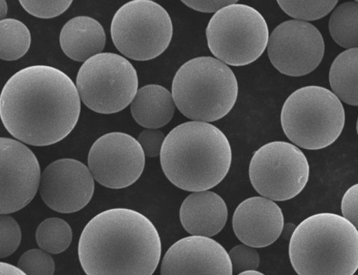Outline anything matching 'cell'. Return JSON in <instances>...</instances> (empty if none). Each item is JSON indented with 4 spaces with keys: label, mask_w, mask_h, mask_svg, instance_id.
Returning a JSON list of instances; mask_svg holds the SVG:
<instances>
[{
    "label": "cell",
    "mask_w": 358,
    "mask_h": 275,
    "mask_svg": "<svg viewBox=\"0 0 358 275\" xmlns=\"http://www.w3.org/2000/svg\"><path fill=\"white\" fill-rule=\"evenodd\" d=\"M166 136L158 129H147L138 137L144 155L147 157L155 158L160 156Z\"/></svg>",
    "instance_id": "f1b7e54d"
},
{
    "label": "cell",
    "mask_w": 358,
    "mask_h": 275,
    "mask_svg": "<svg viewBox=\"0 0 358 275\" xmlns=\"http://www.w3.org/2000/svg\"><path fill=\"white\" fill-rule=\"evenodd\" d=\"M231 159L224 134L201 121L187 122L171 130L160 155L167 178L178 188L192 192L217 186L227 175Z\"/></svg>",
    "instance_id": "3957f363"
},
{
    "label": "cell",
    "mask_w": 358,
    "mask_h": 275,
    "mask_svg": "<svg viewBox=\"0 0 358 275\" xmlns=\"http://www.w3.org/2000/svg\"><path fill=\"white\" fill-rule=\"evenodd\" d=\"M231 262L233 274H241L242 272L257 269L260 263V258L255 248L240 244L231 249L229 253Z\"/></svg>",
    "instance_id": "484cf974"
},
{
    "label": "cell",
    "mask_w": 358,
    "mask_h": 275,
    "mask_svg": "<svg viewBox=\"0 0 358 275\" xmlns=\"http://www.w3.org/2000/svg\"><path fill=\"white\" fill-rule=\"evenodd\" d=\"M267 52L273 66L281 73L300 77L314 71L324 54V42L319 29L301 20L279 24L268 37Z\"/></svg>",
    "instance_id": "8fae6325"
},
{
    "label": "cell",
    "mask_w": 358,
    "mask_h": 275,
    "mask_svg": "<svg viewBox=\"0 0 358 275\" xmlns=\"http://www.w3.org/2000/svg\"><path fill=\"white\" fill-rule=\"evenodd\" d=\"M0 3H1V19L4 20L8 14V5L5 0H1Z\"/></svg>",
    "instance_id": "d6a6232c"
},
{
    "label": "cell",
    "mask_w": 358,
    "mask_h": 275,
    "mask_svg": "<svg viewBox=\"0 0 358 275\" xmlns=\"http://www.w3.org/2000/svg\"><path fill=\"white\" fill-rule=\"evenodd\" d=\"M1 215L28 205L40 188L41 172L34 153L22 143L1 138Z\"/></svg>",
    "instance_id": "4fadbf2b"
},
{
    "label": "cell",
    "mask_w": 358,
    "mask_h": 275,
    "mask_svg": "<svg viewBox=\"0 0 358 275\" xmlns=\"http://www.w3.org/2000/svg\"><path fill=\"white\" fill-rule=\"evenodd\" d=\"M187 7L201 13H217L222 8L232 4L237 3V1H183Z\"/></svg>",
    "instance_id": "4dcf8cb0"
},
{
    "label": "cell",
    "mask_w": 358,
    "mask_h": 275,
    "mask_svg": "<svg viewBox=\"0 0 358 275\" xmlns=\"http://www.w3.org/2000/svg\"><path fill=\"white\" fill-rule=\"evenodd\" d=\"M345 112L332 91L317 85L301 87L286 100L281 124L287 137L308 150H320L333 144L341 136Z\"/></svg>",
    "instance_id": "8992f818"
},
{
    "label": "cell",
    "mask_w": 358,
    "mask_h": 275,
    "mask_svg": "<svg viewBox=\"0 0 358 275\" xmlns=\"http://www.w3.org/2000/svg\"><path fill=\"white\" fill-rule=\"evenodd\" d=\"M162 255V241L154 224L136 211H104L84 228L78 256L88 275H151Z\"/></svg>",
    "instance_id": "7a4b0ae2"
},
{
    "label": "cell",
    "mask_w": 358,
    "mask_h": 275,
    "mask_svg": "<svg viewBox=\"0 0 358 275\" xmlns=\"http://www.w3.org/2000/svg\"><path fill=\"white\" fill-rule=\"evenodd\" d=\"M168 12L150 0H134L124 5L113 18L110 34L119 52L137 61L161 55L173 37Z\"/></svg>",
    "instance_id": "ba28073f"
},
{
    "label": "cell",
    "mask_w": 358,
    "mask_h": 275,
    "mask_svg": "<svg viewBox=\"0 0 358 275\" xmlns=\"http://www.w3.org/2000/svg\"><path fill=\"white\" fill-rule=\"evenodd\" d=\"M36 238L43 251L53 255L61 254L71 246L73 232L65 220L49 218L38 226Z\"/></svg>",
    "instance_id": "603a6c76"
},
{
    "label": "cell",
    "mask_w": 358,
    "mask_h": 275,
    "mask_svg": "<svg viewBox=\"0 0 358 275\" xmlns=\"http://www.w3.org/2000/svg\"><path fill=\"white\" fill-rule=\"evenodd\" d=\"M80 98L71 78L48 66L23 69L6 83L0 96V116L20 141L45 146L66 138L76 127Z\"/></svg>",
    "instance_id": "6da1fadb"
},
{
    "label": "cell",
    "mask_w": 358,
    "mask_h": 275,
    "mask_svg": "<svg viewBox=\"0 0 358 275\" xmlns=\"http://www.w3.org/2000/svg\"><path fill=\"white\" fill-rule=\"evenodd\" d=\"M106 43L105 30L96 20L87 16L76 17L64 26L59 43L64 53L78 62L102 53Z\"/></svg>",
    "instance_id": "ac0fdd59"
},
{
    "label": "cell",
    "mask_w": 358,
    "mask_h": 275,
    "mask_svg": "<svg viewBox=\"0 0 358 275\" xmlns=\"http://www.w3.org/2000/svg\"><path fill=\"white\" fill-rule=\"evenodd\" d=\"M172 96L178 109L194 121L214 122L227 115L238 97L236 78L212 57L192 59L176 72Z\"/></svg>",
    "instance_id": "5b68a950"
},
{
    "label": "cell",
    "mask_w": 358,
    "mask_h": 275,
    "mask_svg": "<svg viewBox=\"0 0 358 275\" xmlns=\"http://www.w3.org/2000/svg\"><path fill=\"white\" fill-rule=\"evenodd\" d=\"M357 1L343 3L334 11L329 22L330 33L340 46L347 49L357 48Z\"/></svg>",
    "instance_id": "44dd1931"
},
{
    "label": "cell",
    "mask_w": 358,
    "mask_h": 275,
    "mask_svg": "<svg viewBox=\"0 0 358 275\" xmlns=\"http://www.w3.org/2000/svg\"><path fill=\"white\" fill-rule=\"evenodd\" d=\"M358 49H348L333 63L329 75L334 94L344 103L357 106Z\"/></svg>",
    "instance_id": "ffe728a7"
},
{
    "label": "cell",
    "mask_w": 358,
    "mask_h": 275,
    "mask_svg": "<svg viewBox=\"0 0 358 275\" xmlns=\"http://www.w3.org/2000/svg\"><path fill=\"white\" fill-rule=\"evenodd\" d=\"M281 9L301 21H314L329 14L338 1H278Z\"/></svg>",
    "instance_id": "cb8c5ba5"
},
{
    "label": "cell",
    "mask_w": 358,
    "mask_h": 275,
    "mask_svg": "<svg viewBox=\"0 0 358 275\" xmlns=\"http://www.w3.org/2000/svg\"><path fill=\"white\" fill-rule=\"evenodd\" d=\"M145 155L131 136L113 132L103 135L92 146L88 155V168L102 186L121 190L129 188L141 176Z\"/></svg>",
    "instance_id": "7c38bea8"
},
{
    "label": "cell",
    "mask_w": 358,
    "mask_h": 275,
    "mask_svg": "<svg viewBox=\"0 0 358 275\" xmlns=\"http://www.w3.org/2000/svg\"><path fill=\"white\" fill-rule=\"evenodd\" d=\"M289 255L300 275H352L358 268L357 229L336 213H317L294 230Z\"/></svg>",
    "instance_id": "277c9868"
},
{
    "label": "cell",
    "mask_w": 358,
    "mask_h": 275,
    "mask_svg": "<svg viewBox=\"0 0 358 275\" xmlns=\"http://www.w3.org/2000/svg\"><path fill=\"white\" fill-rule=\"evenodd\" d=\"M73 1H20L29 14L43 19L57 17L65 13Z\"/></svg>",
    "instance_id": "83f0119b"
},
{
    "label": "cell",
    "mask_w": 358,
    "mask_h": 275,
    "mask_svg": "<svg viewBox=\"0 0 358 275\" xmlns=\"http://www.w3.org/2000/svg\"><path fill=\"white\" fill-rule=\"evenodd\" d=\"M162 274H233L229 253L208 237L192 235L177 241L164 257Z\"/></svg>",
    "instance_id": "9a60e30c"
},
{
    "label": "cell",
    "mask_w": 358,
    "mask_h": 275,
    "mask_svg": "<svg viewBox=\"0 0 358 275\" xmlns=\"http://www.w3.org/2000/svg\"><path fill=\"white\" fill-rule=\"evenodd\" d=\"M241 274H257V275H263L264 274L257 271V269H250V270H247V271H245L241 273Z\"/></svg>",
    "instance_id": "836d02e7"
},
{
    "label": "cell",
    "mask_w": 358,
    "mask_h": 275,
    "mask_svg": "<svg viewBox=\"0 0 358 275\" xmlns=\"http://www.w3.org/2000/svg\"><path fill=\"white\" fill-rule=\"evenodd\" d=\"M76 87L83 103L102 114L120 112L134 100L138 87L137 73L120 55L102 52L80 67Z\"/></svg>",
    "instance_id": "9c48e42d"
},
{
    "label": "cell",
    "mask_w": 358,
    "mask_h": 275,
    "mask_svg": "<svg viewBox=\"0 0 358 275\" xmlns=\"http://www.w3.org/2000/svg\"><path fill=\"white\" fill-rule=\"evenodd\" d=\"M1 24V59L13 61L23 57L31 45L27 26L15 19H4Z\"/></svg>",
    "instance_id": "7402d4cb"
},
{
    "label": "cell",
    "mask_w": 358,
    "mask_h": 275,
    "mask_svg": "<svg viewBox=\"0 0 358 275\" xmlns=\"http://www.w3.org/2000/svg\"><path fill=\"white\" fill-rule=\"evenodd\" d=\"M206 34L212 53L222 63L236 67L254 63L264 52L270 37L259 12L237 3L216 13Z\"/></svg>",
    "instance_id": "52a82bcc"
},
{
    "label": "cell",
    "mask_w": 358,
    "mask_h": 275,
    "mask_svg": "<svg viewBox=\"0 0 358 275\" xmlns=\"http://www.w3.org/2000/svg\"><path fill=\"white\" fill-rule=\"evenodd\" d=\"M1 275L7 274H25V273L18 267H16L8 263L1 262Z\"/></svg>",
    "instance_id": "1f68e13d"
},
{
    "label": "cell",
    "mask_w": 358,
    "mask_h": 275,
    "mask_svg": "<svg viewBox=\"0 0 358 275\" xmlns=\"http://www.w3.org/2000/svg\"><path fill=\"white\" fill-rule=\"evenodd\" d=\"M284 223L280 206L264 197L245 200L237 206L233 216L236 237L255 248H266L275 242L283 231Z\"/></svg>",
    "instance_id": "2e32d148"
},
{
    "label": "cell",
    "mask_w": 358,
    "mask_h": 275,
    "mask_svg": "<svg viewBox=\"0 0 358 275\" xmlns=\"http://www.w3.org/2000/svg\"><path fill=\"white\" fill-rule=\"evenodd\" d=\"M39 190L42 199L51 209L74 213L91 202L95 190L94 178L80 162L59 160L45 168Z\"/></svg>",
    "instance_id": "5bb4252c"
},
{
    "label": "cell",
    "mask_w": 358,
    "mask_h": 275,
    "mask_svg": "<svg viewBox=\"0 0 358 275\" xmlns=\"http://www.w3.org/2000/svg\"><path fill=\"white\" fill-rule=\"evenodd\" d=\"M228 209L224 199L210 191L196 192L187 197L180 209V220L192 235L212 237L225 227Z\"/></svg>",
    "instance_id": "e0dca14e"
},
{
    "label": "cell",
    "mask_w": 358,
    "mask_h": 275,
    "mask_svg": "<svg viewBox=\"0 0 358 275\" xmlns=\"http://www.w3.org/2000/svg\"><path fill=\"white\" fill-rule=\"evenodd\" d=\"M310 166L304 153L294 144L274 141L259 148L250 165L255 190L273 201L293 199L306 188Z\"/></svg>",
    "instance_id": "30bf717a"
},
{
    "label": "cell",
    "mask_w": 358,
    "mask_h": 275,
    "mask_svg": "<svg viewBox=\"0 0 358 275\" xmlns=\"http://www.w3.org/2000/svg\"><path fill=\"white\" fill-rule=\"evenodd\" d=\"M357 201L358 185H355L344 195L341 208L343 218L352 223L357 229L358 226Z\"/></svg>",
    "instance_id": "f546056e"
},
{
    "label": "cell",
    "mask_w": 358,
    "mask_h": 275,
    "mask_svg": "<svg viewBox=\"0 0 358 275\" xmlns=\"http://www.w3.org/2000/svg\"><path fill=\"white\" fill-rule=\"evenodd\" d=\"M22 232L18 223L8 215L1 216V257L12 255L20 246Z\"/></svg>",
    "instance_id": "4316f807"
},
{
    "label": "cell",
    "mask_w": 358,
    "mask_h": 275,
    "mask_svg": "<svg viewBox=\"0 0 358 275\" xmlns=\"http://www.w3.org/2000/svg\"><path fill=\"white\" fill-rule=\"evenodd\" d=\"M18 267L25 274L52 275L55 270L53 259L42 249L24 253L18 262Z\"/></svg>",
    "instance_id": "d4e9b609"
},
{
    "label": "cell",
    "mask_w": 358,
    "mask_h": 275,
    "mask_svg": "<svg viewBox=\"0 0 358 275\" xmlns=\"http://www.w3.org/2000/svg\"><path fill=\"white\" fill-rule=\"evenodd\" d=\"M176 107L171 92L162 85L152 84L138 90L131 104V111L140 126L158 129L169 123Z\"/></svg>",
    "instance_id": "d6986e66"
}]
</instances>
